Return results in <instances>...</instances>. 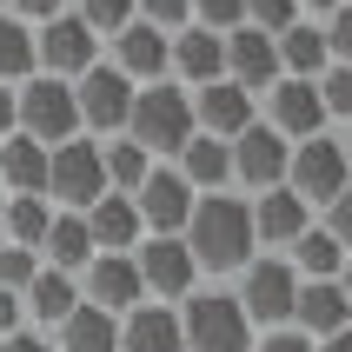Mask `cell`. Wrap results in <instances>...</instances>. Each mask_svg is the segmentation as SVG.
I'll list each match as a JSON object with an SVG mask.
<instances>
[{
	"mask_svg": "<svg viewBox=\"0 0 352 352\" xmlns=\"http://www.w3.org/2000/svg\"><path fill=\"white\" fill-rule=\"evenodd\" d=\"M94 259V239H87V219L80 213H60L54 206V226H47V239H40V266H54V273H74Z\"/></svg>",
	"mask_w": 352,
	"mask_h": 352,
	"instance_id": "obj_29",
	"label": "cell"
},
{
	"mask_svg": "<svg viewBox=\"0 0 352 352\" xmlns=\"http://www.w3.org/2000/svg\"><path fill=\"white\" fill-rule=\"evenodd\" d=\"M253 352H313V339L293 326H273V333H253Z\"/></svg>",
	"mask_w": 352,
	"mask_h": 352,
	"instance_id": "obj_39",
	"label": "cell"
},
{
	"mask_svg": "<svg viewBox=\"0 0 352 352\" xmlns=\"http://www.w3.org/2000/svg\"><path fill=\"white\" fill-rule=\"evenodd\" d=\"M20 326H27V313H20V299L0 286V339H7V333H20Z\"/></svg>",
	"mask_w": 352,
	"mask_h": 352,
	"instance_id": "obj_42",
	"label": "cell"
},
{
	"mask_svg": "<svg viewBox=\"0 0 352 352\" xmlns=\"http://www.w3.org/2000/svg\"><path fill=\"white\" fill-rule=\"evenodd\" d=\"M80 299L87 306H100V313H133L140 299V273H133V253H94L87 266H80Z\"/></svg>",
	"mask_w": 352,
	"mask_h": 352,
	"instance_id": "obj_15",
	"label": "cell"
},
{
	"mask_svg": "<svg viewBox=\"0 0 352 352\" xmlns=\"http://www.w3.org/2000/svg\"><path fill=\"white\" fill-rule=\"evenodd\" d=\"M0 186H7V193L47 199V146L27 140V133H7L0 140Z\"/></svg>",
	"mask_w": 352,
	"mask_h": 352,
	"instance_id": "obj_28",
	"label": "cell"
},
{
	"mask_svg": "<svg viewBox=\"0 0 352 352\" xmlns=\"http://www.w3.org/2000/svg\"><path fill=\"white\" fill-rule=\"evenodd\" d=\"M133 273H140V293L160 299V306H179V299L193 293V259H186V239H140L133 246Z\"/></svg>",
	"mask_w": 352,
	"mask_h": 352,
	"instance_id": "obj_10",
	"label": "cell"
},
{
	"mask_svg": "<svg viewBox=\"0 0 352 352\" xmlns=\"http://www.w3.org/2000/svg\"><path fill=\"white\" fill-rule=\"evenodd\" d=\"M226 47V80L246 87V94H266L279 80V54H273V34H259V27H233V34H219Z\"/></svg>",
	"mask_w": 352,
	"mask_h": 352,
	"instance_id": "obj_18",
	"label": "cell"
},
{
	"mask_svg": "<svg viewBox=\"0 0 352 352\" xmlns=\"http://www.w3.org/2000/svg\"><path fill=\"white\" fill-rule=\"evenodd\" d=\"M286 193H299L306 206H333L339 193H352V160H346V140L339 133H313L286 153Z\"/></svg>",
	"mask_w": 352,
	"mask_h": 352,
	"instance_id": "obj_4",
	"label": "cell"
},
{
	"mask_svg": "<svg viewBox=\"0 0 352 352\" xmlns=\"http://www.w3.org/2000/svg\"><path fill=\"white\" fill-rule=\"evenodd\" d=\"M226 293L239 299L246 326H259V333L293 326V293H299V279H293V266H286V253H253L246 266H239V286H226Z\"/></svg>",
	"mask_w": 352,
	"mask_h": 352,
	"instance_id": "obj_5",
	"label": "cell"
},
{
	"mask_svg": "<svg viewBox=\"0 0 352 352\" xmlns=\"http://www.w3.org/2000/svg\"><path fill=\"white\" fill-rule=\"evenodd\" d=\"M179 239H186L193 273H239L259 253L253 246V213H246L239 193H199L186 226H179Z\"/></svg>",
	"mask_w": 352,
	"mask_h": 352,
	"instance_id": "obj_1",
	"label": "cell"
},
{
	"mask_svg": "<svg viewBox=\"0 0 352 352\" xmlns=\"http://www.w3.org/2000/svg\"><path fill=\"white\" fill-rule=\"evenodd\" d=\"M67 14H74L94 40H113L120 27L133 20V0H67Z\"/></svg>",
	"mask_w": 352,
	"mask_h": 352,
	"instance_id": "obj_33",
	"label": "cell"
},
{
	"mask_svg": "<svg viewBox=\"0 0 352 352\" xmlns=\"http://www.w3.org/2000/svg\"><path fill=\"white\" fill-rule=\"evenodd\" d=\"M47 226H54V206H47V199L7 193V206H0V246H27V253H40Z\"/></svg>",
	"mask_w": 352,
	"mask_h": 352,
	"instance_id": "obj_30",
	"label": "cell"
},
{
	"mask_svg": "<svg viewBox=\"0 0 352 352\" xmlns=\"http://www.w3.org/2000/svg\"><path fill=\"white\" fill-rule=\"evenodd\" d=\"M346 253L352 246H339V239L313 219V226L286 246V266H293V279H346Z\"/></svg>",
	"mask_w": 352,
	"mask_h": 352,
	"instance_id": "obj_27",
	"label": "cell"
},
{
	"mask_svg": "<svg viewBox=\"0 0 352 352\" xmlns=\"http://www.w3.org/2000/svg\"><path fill=\"white\" fill-rule=\"evenodd\" d=\"M186 100H193V133H213V140H233L253 126V94L246 87H233V80H206V87H186Z\"/></svg>",
	"mask_w": 352,
	"mask_h": 352,
	"instance_id": "obj_17",
	"label": "cell"
},
{
	"mask_svg": "<svg viewBox=\"0 0 352 352\" xmlns=\"http://www.w3.org/2000/svg\"><path fill=\"white\" fill-rule=\"evenodd\" d=\"M100 60V40L80 27L74 14H54L47 27H34V74H54V80H80L87 67Z\"/></svg>",
	"mask_w": 352,
	"mask_h": 352,
	"instance_id": "obj_12",
	"label": "cell"
},
{
	"mask_svg": "<svg viewBox=\"0 0 352 352\" xmlns=\"http://www.w3.org/2000/svg\"><path fill=\"white\" fill-rule=\"evenodd\" d=\"M126 107H133V80L126 74H113L107 60H94L87 74L74 80V113H80V126H87V140H113V133H126Z\"/></svg>",
	"mask_w": 352,
	"mask_h": 352,
	"instance_id": "obj_8",
	"label": "cell"
},
{
	"mask_svg": "<svg viewBox=\"0 0 352 352\" xmlns=\"http://www.w3.org/2000/svg\"><path fill=\"white\" fill-rule=\"evenodd\" d=\"M313 352H352V333H333V339H313Z\"/></svg>",
	"mask_w": 352,
	"mask_h": 352,
	"instance_id": "obj_44",
	"label": "cell"
},
{
	"mask_svg": "<svg viewBox=\"0 0 352 352\" xmlns=\"http://www.w3.org/2000/svg\"><path fill=\"white\" fill-rule=\"evenodd\" d=\"M286 140L266 126V120H253L246 133L226 140V160H233V186H246V193H266V186H286Z\"/></svg>",
	"mask_w": 352,
	"mask_h": 352,
	"instance_id": "obj_11",
	"label": "cell"
},
{
	"mask_svg": "<svg viewBox=\"0 0 352 352\" xmlns=\"http://www.w3.org/2000/svg\"><path fill=\"white\" fill-rule=\"evenodd\" d=\"M34 80V27L14 14H0V87Z\"/></svg>",
	"mask_w": 352,
	"mask_h": 352,
	"instance_id": "obj_32",
	"label": "cell"
},
{
	"mask_svg": "<svg viewBox=\"0 0 352 352\" xmlns=\"http://www.w3.org/2000/svg\"><path fill=\"white\" fill-rule=\"evenodd\" d=\"M273 54H279V80H319L326 67H333V54H326V34H319L313 20L279 27V34H273Z\"/></svg>",
	"mask_w": 352,
	"mask_h": 352,
	"instance_id": "obj_25",
	"label": "cell"
},
{
	"mask_svg": "<svg viewBox=\"0 0 352 352\" xmlns=\"http://www.w3.org/2000/svg\"><path fill=\"white\" fill-rule=\"evenodd\" d=\"M74 306H80V279L54 273V266H40V273L27 279V293H20V313H27V326H40V333H54Z\"/></svg>",
	"mask_w": 352,
	"mask_h": 352,
	"instance_id": "obj_22",
	"label": "cell"
},
{
	"mask_svg": "<svg viewBox=\"0 0 352 352\" xmlns=\"http://www.w3.org/2000/svg\"><path fill=\"white\" fill-rule=\"evenodd\" d=\"M14 133L40 140V146H60V140H74V133H80V113H74V80L34 74L27 87H14Z\"/></svg>",
	"mask_w": 352,
	"mask_h": 352,
	"instance_id": "obj_7",
	"label": "cell"
},
{
	"mask_svg": "<svg viewBox=\"0 0 352 352\" xmlns=\"http://www.w3.org/2000/svg\"><path fill=\"white\" fill-rule=\"evenodd\" d=\"M0 14H7V0H0Z\"/></svg>",
	"mask_w": 352,
	"mask_h": 352,
	"instance_id": "obj_47",
	"label": "cell"
},
{
	"mask_svg": "<svg viewBox=\"0 0 352 352\" xmlns=\"http://www.w3.org/2000/svg\"><path fill=\"white\" fill-rule=\"evenodd\" d=\"M313 94H319V107H326V120H346L352 113V67H326V74L313 80Z\"/></svg>",
	"mask_w": 352,
	"mask_h": 352,
	"instance_id": "obj_34",
	"label": "cell"
},
{
	"mask_svg": "<svg viewBox=\"0 0 352 352\" xmlns=\"http://www.w3.org/2000/svg\"><path fill=\"white\" fill-rule=\"evenodd\" d=\"M100 193H107L100 140L74 133V140H60V146H47V206H60V213H87Z\"/></svg>",
	"mask_w": 352,
	"mask_h": 352,
	"instance_id": "obj_6",
	"label": "cell"
},
{
	"mask_svg": "<svg viewBox=\"0 0 352 352\" xmlns=\"http://www.w3.org/2000/svg\"><path fill=\"white\" fill-rule=\"evenodd\" d=\"M333 7H346V0H299V14H333Z\"/></svg>",
	"mask_w": 352,
	"mask_h": 352,
	"instance_id": "obj_45",
	"label": "cell"
},
{
	"mask_svg": "<svg viewBox=\"0 0 352 352\" xmlns=\"http://www.w3.org/2000/svg\"><path fill=\"white\" fill-rule=\"evenodd\" d=\"M133 213H140V233H153V239H179V226H186V213H193V186L173 173V166H153V173L140 179L133 193Z\"/></svg>",
	"mask_w": 352,
	"mask_h": 352,
	"instance_id": "obj_9",
	"label": "cell"
},
{
	"mask_svg": "<svg viewBox=\"0 0 352 352\" xmlns=\"http://www.w3.org/2000/svg\"><path fill=\"white\" fill-rule=\"evenodd\" d=\"M120 352H179V313L140 299L133 313H120Z\"/></svg>",
	"mask_w": 352,
	"mask_h": 352,
	"instance_id": "obj_23",
	"label": "cell"
},
{
	"mask_svg": "<svg viewBox=\"0 0 352 352\" xmlns=\"http://www.w3.org/2000/svg\"><path fill=\"white\" fill-rule=\"evenodd\" d=\"M40 273V253H27V246H0V286H7V293H27V279Z\"/></svg>",
	"mask_w": 352,
	"mask_h": 352,
	"instance_id": "obj_37",
	"label": "cell"
},
{
	"mask_svg": "<svg viewBox=\"0 0 352 352\" xmlns=\"http://www.w3.org/2000/svg\"><path fill=\"white\" fill-rule=\"evenodd\" d=\"M293 333H306V339L352 333V293H346V279H299V293H293Z\"/></svg>",
	"mask_w": 352,
	"mask_h": 352,
	"instance_id": "obj_16",
	"label": "cell"
},
{
	"mask_svg": "<svg viewBox=\"0 0 352 352\" xmlns=\"http://www.w3.org/2000/svg\"><path fill=\"white\" fill-rule=\"evenodd\" d=\"M80 219H87L94 253H133L140 239H146V233H140V213H133V199H126V193H100Z\"/></svg>",
	"mask_w": 352,
	"mask_h": 352,
	"instance_id": "obj_21",
	"label": "cell"
},
{
	"mask_svg": "<svg viewBox=\"0 0 352 352\" xmlns=\"http://www.w3.org/2000/svg\"><path fill=\"white\" fill-rule=\"evenodd\" d=\"M173 313H179V352H253V326L226 286H193Z\"/></svg>",
	"mask_w": 352,
	"mask_h": 352,
	"instance_id": "obj_3",
	"label": "cell"
},
{
	"mask_svg": "<svg viewBox=\"0 0 352 352\" xmlns=\"http://www.w3.org/2000/svg\"><path fill=\"white\" fill-rule=\"evenodd\" d=\"M14 133V87H0V140Z\"/></svg>",
	"mask_w": 352,
	"mask_h": 352,
	"instance_id": "obj_43",
	"label": "cell"
},
{
	"mask_svg": "<svg viewBox=\"0 0 352 352\" xmlns=\"http://www.w3.org/2000/svg\"><path fill=\"white\" fill-rule=\"evenodd\" d=\"M166 74L193 80V87L226 80V47H219V34H206V27H179V34H166Z\"/></svg>",
	"mask_w": 352,
	"mask_h": 352,
	"instance_id": "obj_19",
	"label": "cell"
},
{
	"mask_svg": "<svg viewBox=\"0 0 352 352\" xmlns=\"http://www.w3.org/2000/svg\"><path fill=\"white\" fill-rule=\"evenodd\" d=\"M0 352H54V333H40V326H20V333L0 339Z\"/></svg>",
	"mask_w": 352,
	"mask_h": 352,
	"instance_id": "obj_41",
	"label": "cell"
},
{
	"mask_svg": "<svg viewBox=\"0 0 352 352\" xmlns=\"http://www.w3.org/2000/svg\"><path fill=\"white\" fill-rule=\"evenodd\" d=\"M126 140H133L146 160H173L186 140H193V100L179 80H146L133 87V107H126Z\"/></svg>",
	"mask_w": 352,
	"mask_h": 352,
	"instance_id": "obj_2",
	"label": "cell"
},
{
	"mask_svg": "<svg viewBox=\"0 0 352 352\" xmlns=\"http://www.w3.org/2000/svg\"><path fill=\"white\" fill-rule=\"evenodd\" d=\"M186 20H193V27H206V34H233L239 20H246V0H193V7H186Z\"/></svg>",
	"mask_w": 352,
	"mask_h": 352,
	"instance_id": "obj_35",
	"label": "cell"
},
{
	"mask_svg": "<svg viewBox=\"0 0 352 352\" xmlns=\"http://www.w3.org/2000/svg\"><path fill=\"white\" fill-rule=\"evenodd\" d=\"M100 166H107V193H133V186L153 173L160 160H146L126 133H113V140H100Z\"/></svg>",
	"mask_w": 352,
	"mask_h": 352,
	"instance_id": "obj_31",
	"label": "cell"
},
{
	"mask_svg": "<svg viewBox=\"0 0 352 352\" xmlns=\"http://www.w3.org/2000/svg\"><path fill=\"white\" fill-rule=\"evenodd\" d=\"M186 7L193 0H133V20H146V27L166 34V27H186Z\"/></svg>",
	"mask_w": 352,
	"mask_h": 352,
	"instance_id": "obj_38",
	"label": "cell"
},
{
	"mask_svg": "<svg viewBox=\"0 0 352 352\" xmlns=\"http://www.w3.org/2000/svg\"><path fill=\"white\" fill-rule=\"evenodd\" d=\"M54 352H120V319L80 299L74 313L54 326Z\"/></svg>",
	"mask_w": 352,
	"mask_h": 352,
	"instance_id": "obj_26",
	"label": "cell"
},
{
	"mask_svg": "<svg viewBox=\"0 0 352 352\" xmlns=\"http://www.w3.org/2000/svg\"><path fill=\"white\" fill-rule=\"evenodd\" d=\"M299 20V0H246V20L239 27H259V34H279Z\"/></svg>",
	"mask_w": 352,
	"mask_h": 352,
	"instance_id": "obj_36",
	"label": "cell"
},
{
	"mask_svg": "<svg viewBox=\"0 0 352 352\" xmlns=\"http://www.w3.org/2000/svg\"><path fill=\"white\" fill-rule=\"evenodd\" d=\"M7 14L27 20V27H47L54 14H67V0H7Z\"/></svg>",
	"mask_w": 352,
	"mask_h": 352,
	"instance_id": "obj_40",
	"label": "cell"
},
{
	"mask_svg": "<svg viewBox=\"0 0 352 352\" xmlns=\"http://www.w3.org/2000/svg\"><path fill=\"white\" fill-rule=\"evenodd\" d=\"M113 74H126L140 87V80H166V34L160 27H146V20H126L113 34V60H107Z\"/></svg>",
	"mask_w": 352,
	"mask_h": 352,
	"instance_id": "obj_20",
	"label": "cell"
},
{
	"mask_svg": "<svg viewBox=\"0 0 352 352\" xmlns=\"http://www.w3.org/2000/svg\"><path fill=\"white\" fill-rule=\"evenodd\" d=\"M0 206H7V186H0Z\"/></svg>",
	"mask_w": 352,
	"mask_h": 352,
	"instance_id": "obj_46",
	"label": "cell"
},
{
	"mask_svg": "<svg viewBox=\"0 0 352 352\" xmlns=\"http://www.w3.org/2000/svg\"><path fill=\"white\" fill-rule=\"evenodd\" d=\"M266 126H273L286 146H299V140H313V133H333L313 80H273V87H266Z\"/></svg>",
	"mask_w": 352,
	"mask_h": 352,
	"instance_id": "obj_13",
	"label": "cell"
},
{
	"mask_svg": "<svg viewBox=\"0 0 352 352\" xmlns=\"http://www.w3.org/2000/svg\"><path fill=\"white\" fill-rule=\"evenodd\" d=\"M246 213H253V246L259 253H286L306 226H313V206L299 193H286V186H266V193L246 199Z\"/></svg>",
	"mask_w": 352,
	"mask_h": 352,
	"instance_id": "obj_14",
	"label": "cell"
},
{
	"mask_svg": "<svg viewBox=\"0 0 352 352\" xmlns=\"http://www.w3.org/2000/svg\"><path fill=\"white\" fill-rule=\"evenodd\" d=\"M173 173L193 186V193H226L233 186V160H226V140L213 133H193L186 146L173 153Z\"/></svg>",
	"mask_w": 352,
	"mask_h": 352,
	"instance_id": "obj_24",
	"label": "cell"
}]
</instances>
